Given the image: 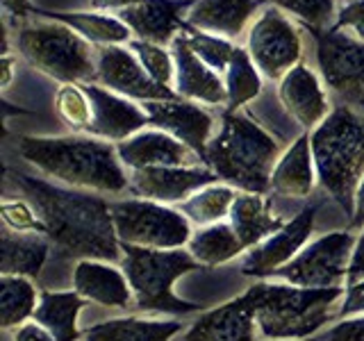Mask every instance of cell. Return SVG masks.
I'll return each instance as SVG.
<instances>
[{"instance_id":"29","label":"cell","mask_w":364,"mask_h":341,"mask_svg":"<svg viewBox=\"0 0 364 341\" xmlns=\"http://www.w3.org/2000/svg\"><path fill=\"white\" fill-rule=\"evenodd\" d=\"M182 330L178 321L159 318H109L85 332V341H171Z\"/></svg>"},{"instance_id":"28","label":"cell","mask_w":364,"mask_h":341,"mask_svg":"<svg viewBox=\"0 0 364 341\" xmlns=\"http://www.w3.org/2000/svg\"><path fill=\"white\" fill-rule=\"evenodd\" d=\"M34 14L64 23V26L73 28L77 34H82L87 41L98 43V48L100 45H123L132 41L130 28L119 16L96 14V11H46V9H34Z\"/></svg>"},{"instance_id":"2","label":"cell","mask_w":364,"mask_h":341,"mask_svg":"<svg viewBox=\"0 0 364 341\" xmlns=\"http://www.w3.org/2000/svg\"><path fill=\"white\" fill-rule=\"evenodd\" d=\"M16 151L43 175L55 178L71 189L121 193L130 189L117 146L91 134L30 136L16 139Z\"/></svg>"},{"instance_id":"6","label":"cell","mask_w":364,"mask_h":341,"mask_svg":"<svg viewBox=\"0 0 364 341\" xmlns=\"http://www.w3.org/2000/svg\"><path fill=\"white\" fill-rule=\"evenodd\" d=\"M121 269L130 282L136 310L157 314H191L200 305L182 301L176 296L173 284L187 273L200 269L189 250H157L132 244H121Z\"/></svg>"},{"instance_id":"24","label":"cell","mask_w":364,"mask_h":341,"mask_svg":"<svg viewBox=\"0 0 364 341\" xmlns=\"http://www.w3.org/2000/svg\"><path fill=\"white\" fill-rule=\"evenodd\" d=\"M316 178V166L312 157L310 134H301L278 159L271 175V191L284 198L310 196Z\"/></svg>"},{"instance_id":"13","label":"cell","mask_w":364,"mask_h":341,"mask_svg":"<svg viewBox=\"0 0 364 341\" xmlns=\"http://www.w3.org/2000/svg\"><path fill=\"white\" fill-rule=\"evenodd\" d=\"M316 205L303 207L289 223H284L282 230L271 234L262 244L248 250V255L242 261V273L250 278H273L278 269L287 266L289 261L307 246L314 232Z\"/></svg>"},{"instance_id":"37","label":"cell","mask_w":364,"mask_h":341,"mask_svg":"<svg viewBox=\"0 0 364 341\" xmlns=\"http://www.w3.org/2000/svg\"><path fill=\"white\" fill-rule=\"evenodd\" d=\"M271 3L273 7L299 16L305 28H333L330 21L335 16V0H271Z\"/></svg>"},{"instance_id":"34","label":"cell","mask_w":364,"mask_h":341,"mask_svg":"<svg viewBox=\"0 0 364 341\" xmlns=\"http://www.w3.org/2000/svg\"><path fill=\"white\" fill-rule=\"evenodd\" d=\"M55 112L73 132H89L94 123V105L82 85H62L57 89Z\"/></svg>"},{"instance_id":"30","label":"cell","mask_w":364,"mask_h":341,"mask_svg":"<svg viewBox=\"0 0 364 341\" xmlns=\"http://www.w3.org/2000/svg\"><path fill=\"white\" fill-rule=\"evenodd\" d=\"M187 250L200 266H219L235 259L237 255H242L246 248L239 242L230 223H214L193 232L187 244Z\"/></svg>"},{"instance_id":"8","label":"cell","mask_w":364,"mask_h":341,"mask_svg":"<svg viewBox=\"0 0 364 341\" xmlns=\"http://www.w3.org/2000/svg\"><path fill=\"white\" fill-rule=\"evenodd\" d=\"M109 210L121 244L176 250L187 246L193 234L191 221L185 214L155 200L130 198L109 202Z\"/></svg>"},{"instance_id":"14","label":"cell","mask_w":364,"mask_h":341,"mask_svg":"<svg viewBox=\"0 0 364 341\" xmlns=\"http://www.w3.org/2000/svg\"><path fill=\"white\" fill-rule=\"evenodd\" d=\"M219 175L210 166H153L132 170L130 191L134 196L162 205L185 202L203 187L214 185Z\"/></svg>"},{"instance_id":"38","label":"cell","mask_w":364,"mask_h":341,"mask_svg":"<svg viewBox=\"0 0 364 341\" xmlns=\"http://www.w3.org/2000/svg\"><path fill=\"white\" fill-rule=\"evenodd\" d=\"M0 216L7 225V230L11 232H37L46 234V223L41 221V216L37 210L32 207L26 200H9L5 198L0 205Z\"/></svg>"},{"instance_id":"10","label":"cell","mask_w":364,"mask_h":341,"mask_svg":"<svg viewBox=\"0 0 364 341\" xmlns=\"http://www.w3.org/2000/svg\"><path fill=\"white\" fill-rule=\"evenodd\" d=\"M246 50L262 75L269 80H282L301 62V32L282 14V9L269 7L250 26Z\"/></svg>"},{"instance_id":"16","label":"cell","mask_w":364,"mask_h":341,"mask_svg":"<svg viewBox=\"0 0 364 341\" xmlns=\"http://www.w3.org/2000/svg\"><path fill=\"white\" fill-rule=\"evenodd\" d=\"M82 87L87 89L91 105H94V123L87 134L109 144H121L136 132L146 130V125H151L144 107L130 98L114 94L96 82H87Z\"/></svg>"},{"instance_id":"9","label":"cell","mask_w":364,"mask_h":341,"mask_svg":"<svg viewBox=\"0 0 364 341\" xmlns=\"http://www.w3.org/2000/svg\"><path fill=\"white\" fill-rule=\"evenodd\" d=\"M358 237L353 232H330L307 244L287 266L278 269V278L294 287L333 289L348 278V266Z\"/></svg>"},{"instance_id":"48","label":"cell","mask_w":364,"mask_h":341,"mask_svg":"<svg viewBox=\"0 0 364 341\" xmlns=\"http://www.w3.org/2000/svg\"><path fill=\"white\" fill-rule=\"evenodd\" d=\"M360 107H362V109H364V98H362V100H360Z\"/></svg>"},{"instance_id":"42","label":"cell","mask_w":364,"mask_h":341,"mask_svg":"<svg viewBox=\"0 0 364 341\" xmlns=\"http://www.w3.org/2000/svg\"><path fill=\"white\" fill-rule=\"evenodd\" d=\"M364 280V230L362 234L358 237V242H355V248H353V257H350V266H348V287L350 284H355Z\"/></svg>"},{"instance_id":"47","label":"cell","mask_w":364,"mask_h":341,"mask_svg":"<svg viewBox=\"0 0 364 341\" xmlns=\"http://www.w3.org/2000/svg\"><path fill=\"white\" fill-rule=\"evenodd\" d=\"M358 227H364V178L358 187L355 193V210H353L350 216V230H358Z\"/></svg>"},{"instance_id":"33","label":"cell","mask_w":364,"mask_h":341,"mask_svg":"<svg viewBox=\"0 0 364 341\" xmlns=\"http://www.w3.org/2000/svg\"><path fill=\"white\" fill-rule=\"evenodd\" d=\"M223 82L228 91V112H239L246 102L255 100L262 94V73L246 48H239V45L235 48L230 66L223 73Z\"/></svg>"},{"instance_id":"23","label":"cell","mask_w":364,"mask_h":341,"mask_svg":"<svg viewBox=\"0 0 364 341\" xmlns=\"http://www.w3.org/2000/svg\"><path fill=\"white\" fill-rule=\"evenodd\" d=\"M73 291L105 307H128L134 298L125 273L112 261L82 259L73 269Z\"/></svg>"},{"instance_id":"35","label":"cell","mask_w":364,"mask_h":341,"mask_svg":"<svg viewBox=\"0 0 364 341\" xmlns=\"http://www.w3.org/2000/svg\"><path fill=\"white\" fill-rule=\"evenodd\" d=\"M128 45L136 55V60L141 62V66L146 68V73L151 75L157 85L171 87L176 82V60H173V53L166 50V45L141 41V39H132Z\"/></svg>"},{"instance_id":"4","label":"cell","mask_w":364,"mask_h":341,"mask_svg":"<svg viewBox=\"0 0 364 341\" xmlns=\"http://www.w3.org/2000/svg\"><path fill=\"white\" fill-rule=\"evenodd\" d=\"M255 307V321L267 339H310L328 321L339 316L346 296L344 287L305 289L287 282H257L248 287Z\"/></svg>"},{"instance_id":"18","label":"cell","mask_w":364,"mask_h":341,"mask_svg":"<svg viewBox=\"0 0 364 341\" xmlns=\"http://www.w3.org/2000/svg\"><path fill=\"white\" fill-rule=\"evenodd\" d=\"M255 307L244 291L198 316L182 341H255Z\"/></svg>"},{"instance_id":"19","label":"cell","mask_w":364,"mask_h":341,"mask_svg":"<svg viewBox=\"0 0 364 341\" xmlns=\"http://www.w3.org/2000/svg\"><path fill=\"white\" fill-rule=\"evenodd\" d=\"M193 0H146L119 11V18L130 28L134 39L159 45L173 43L180 32H185V14Z\"/></svg>"},{"instance_id":"44","label":"cell","mask_w":364,"mask_h":341,"mask_svg":"<svg viewBox=\"0 0 364 341\" xmlns=\"http://www.w3.org/2000/svg\"><path fill=\"white\" fill-rule=\"evenodd\" d=\"M16 75V57L11 53H5L3 60H0V85L3 89H9V85L14 82Z\"/></svg>"},{"instance_id":"7","label":"cell","mask_w":364,"mask_h":341,"mask_svg":"<svg viewBox=\"0 0 364 341\" xmlns=\"http://www.w3.org/2000/svg\"><path fill=\"white\" fill-rule=\"evenodd\" d=\"M16 48L39 73L57 82H96L98 62L94 43L60 21L23 23L16 32Z\"/></svg>"},{"instance_id":"17","label":"cell","mask_w":364,"mask_h":341,"mask_svg":"<svg viewBox=\"0 0 364 341\" xmlns=\"http://www.w3.org/2000/svg\"><path fill=\"white\" fill-rule=\"evenodd\" d=\"M176 60V94L191 102L205 105H228V91L221 73L210 68L200 57L189 48L185 32H180L171 43Z\"/></svg>"},{"instance_id":"3","label":"cell","mask_w":364,"mask_h":341,"mask_svg":"<svg viewBox=\"0 0 364 341\" xmlns=\"http://www.w3.org/2000/svg\"><path fill=\"white\" fill-rule=\"evenodd\" d=\"M280 159V144L242 112H223L221 130L216 132L205 155L219 180L248 193H269L271 175Z\"/></svg>"},{"instance_id":"22","label":"cell","mask_w":364,"mask_h":341,"mask_svg":"<svg viewBox=\"0 0 364 341\" xmlns=\"http://www.w3.org/2000/svg\"><path fill=\"white\" fill-rule=\"evenodd\" d=\"M264 3L267 0H193L185 14V23L198 32L230 41L246 30Z\"/></svg>"},{"instance_id":"26","label":"cell","mask_w":364,"mask_h":341,"mask_svg":"<svg viewBox=\"0 0 364 341\" xmlns=\"http://www.w3.org/2000/svg\"><path fill=\"white\" fill-rule=\"evenodd\" d=\"M48 253L50 242L46 234L5 230L0 237V273L28 280L39 278Z\"/></svg>"},{"instance_id":"15","label":"cell","mask_w":364,"mask_h":341,"mask_svg":"<svg viewBox=\"0 0 364 341\" xmlns=\"http://www.w3.org/2000/svg\"><path fill=\"white\" fill-rule=\"evenodd\" d=\"M148 121L155 130H164L166 134L176 136L178 141L189 146L193 153L205 162L208 146L212 139L214 119L200 105L185 98L176 100H148L141 102Z\"/></svg>"},{"instance_id":"45","label":"cell","mask_w":364,"mask_h":341,"mask_svg":"<svg viewBox=\"0 0 364 341\" xmlns=\"http://www.w3.org/2000/svg\"><path fill=\"white\" fill-rule=\"evenodd\" d=\"M146 0H91V7L94 9H100V11H123L128 7H134V5H141Z\"/></svg>"},{"instance_id":"21","label":"cell","mask_w":364,"mask_h":341,"mask_svg":"<svg viewBox=\"0 0 364 341\" xmlns=\"http://www.w3.org/2000/svg\"><path fill=\"white\" fill-rule=\"evenodd\" d=\"M278 98L282 102L284 112H287L299 125H303L305 130L318 128V125L328 119V114L333 112L326 98L321 80L303 64L294 66L291 71L280 80Z\"/></svg>"},{"instance_id":"27","label":"cell","mask_w":364,"mask_h":341,"mask_svg":"<svg viewBox=\"0 0 364 341\" xmlns=\"http://www.w3.org/2000/svg\"><path fill=\"white\" fill-rule=\"evenodd\" d=\"M85 307V298L77 291H41L34 323L46 328L57 341H77V318Z\"/></svg>"},{"instance_id":"12","label":"cell","mask_w":364,"mask_h":341,"mask_svg":"<svg viewBox=\"0 0 364 341\" xmlns=\"http://www.w3.org/2000/svg\"><path fill=\"white\" fill-rule=\"evenodd\" d=\"M96 85L114 91V94L139 102L180 98L176 89L157 85L146 73V68L136 60V55L125 45H100V48H96Z\"/></svg>"},{"instance_id":"43","label":"cell","mask_w":364,"mask_h":341,"mask_svg":"<svg viewBox=\"0 0 364 341\" xmlns=\"http://www.w3.org/2000/svg\"><path fill=\"white\" fill-rule=\"evenodd\" d=\"M14 341H57V339L39 323H26L16 330Z\"/></svg>"},{"instance_id":"46","label":"cell","mask_w":364,"mask_h":341,"mask_svg":"<svg viewBox=\"0 0 364 341\" xmlns=\"http://www.w3.org/2000/svg\"><path fill=\"white\" fill-rule=\"evenodd\" d=\"M0 5H3V9L14 18H23L28 14H34V9H37V7L30 5V0H0Z\"/></svg>"},{"instance_id":"32","label":"cell","mask_w":364,"mask_h":341,"mask_svg":"<svg viewBox=\"0 0 364 341\" xmlns=\"http://www.w3.org/2000/svg\"><path fill=\"white\" fill-rule=\"evenodd\" d=\"M237 200V189L230 185H208L200 191L193 193L191 198L180 202V212L187 216L191 223L200 227L223 223V219H230L232 205Z\"/></svg>"},{"instance_id":"41","label":"cell","mask_w":364,"mask_h":341,"mask_svg":"<svg viewBox=\"0 0 364 341\" xmlns=\"http://www.w3.org/2000/svg\"><path fill=\"white\" fill-rule=\"evenodd\" d=\"M360 314H364V280L350 284V287L346 289L344 301H341V307H339L341 318L360 316Z\"/></svg>"},{"instance_id":"40","label":"cell","mask_w":364,"mask_h":341,"mask_svg":"<svg viewBox=\"0 0 364 341\" xmlns=\"http://www.w3.org/2000/svg\"><path fill=\"white\" fill-rule=\"evenodd\" d=\"M335 30H353L364 41V0H348V3L337 11Z\"/></svg>"},{"instance_id":"25","label":"cell","mask_w":364,"mask_h":341,"mask_svg":"<svg viewBox=\"0 0 364 341\" xmlns=\"http://www.w3.org/2000/svg\"><path fill=\"white\" fill-rule=\"evenodd\" d=\"M230 225L244 248H255L271 234L284 227L280 216L271 212V200L267 193H237V200L230 212Z\"/></svg>"},{"instance_id":"11","label":"cell","mask_w":364,"mask_h":341,"mask_svg":"<svg viewBox=\"0 0 364 341\" xmlns=\"http://www.w3.org/2000/svg\"><path fill=\"white\" fill-rule=\"evenodd\" d=\"M316 41V64L323 85L346 100L364 98V41L328 28H307Z\"/></svg>"},{"instance_id":"31","label":"cell","mask_w":364,"mask_h":341,"mask_svg":"<svg viewBox=\"0 0 364 341\" xmlns=\"http://www.w3.org/2000/svg\"><path fill=\"white\" fill-rule=\"evenodd\" d=\"M39 307V293L32 280L21 276L0 278V325L5 330L26 325Z\"/></svg>"},{"instance_id":"1","label":"cell","mask_w":364,"mask_h":341,"mask_svg":"<svg viewBox=\"0 0 364 341\" xmlns=\"http://www.w3.org/2000/svg\"><path fill=\"white\" fill-rule=\"evenodd\" d=\"M11 182L26 193L41 221L46 223V237L64 257L117 261L123 259L121 239L114 227L109 202L85 191L64 189L23 173L7 170Z\"/></svg>"},{"instance_id":"20","label":"cell","mask_w":364,"mask_h":341,"mask_svg":"<svg viewBox=\"0 0 364 341\" xmlns=\"http://www.w3.org/2000/svg\"><path fill=\"white\" fill-rule=\"evenodd\" d=\"M123 166L132 170L153 166H198V155L164 130H141L130 139L117 144Z\"/></svg>"},{"instance_id":"36","label":"cell","mask_w":364,"mask_h":341,"mask_svg":"<svg viewBox=\"0 0 364 341\" xmlns=\"http://www.w3.org/2000/svg\"><path fill=\"white\" fill-rule=\"evenodd\" d=\"M185 37H187L189 48L196 53L210 68H214V71L221 75L228 71V66H230V60L235 55V48H237L232 41L214 37V34H208V32H198L189 26L185 28Z\"/></svg>"},{"instance_id":"39","label":"cell","mask_w":364,"mask_h":341,"mask_svg":"<svg viewBox=\"0 0 364 341\" xmlns=\"http://www.w3.org/2000/svg\"><path fill=\"white\" fill-rule=\"evenodd\" d=\"M310 341H364V314L341 318L326 332L310 337Z\"/></svg>"},{"instance_id":"5","label":"cell","mask_w":364,"mask_h":341,"mask_svg":"<svg viewBox=\"0 0 364 341\" xmlns=\"http://www.w3.org/2000/svg\"><path fill=\"white\" fill-rule=\"evenodd\" d=\"M316 178L346 216L355 210V193L364 178V117L341 105L310 134Z\"/></svg>"}]
</instances>
